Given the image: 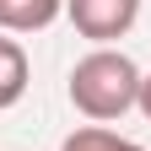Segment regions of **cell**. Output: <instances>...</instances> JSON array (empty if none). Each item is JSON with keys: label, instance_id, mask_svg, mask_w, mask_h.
I'll list each match as a JSON object with an SVG mask.
<instances>
[{"label": "cell", "instance_id": "obj_1", "mask_svg": "<svg viewBox=\"0 0 151 151\" xmlns=\"http://www.w3.org/2000/svg\"><path fill=\"white\" fill-rule=\"evenodd\" d=\"M70 103H76V113H86V119H97V124L129 113L140 103V70H135V60L119 54V49L86 54V60L70 70Z\"/></svg>", "mask_w": 151, "mask_h": 151}, {"label": "cell", "instance_id": "obj_2", "mask_svg": "<svg viewBox=\"0 0 151 151\" xmlns=\"http://www.w3.org/2000/svg\"><path fill=\"white\" fill-rule=\"evenodd\" d=\"M70 22L81 38H92V43H108V38H124L129 27H135L140 16V0H65Z\"/></svg>", "mask_w": 151, "mask_h": 151}, {"label": "cell", "instance_id": "obj_3", "mask_svg": "<svg viewBox=\"0 0 151 151\" xmlns=\"http://www.w3.org/2000/svg\"><path fill=\"white\" fill-rule=\"evenodd\" d=\"M65 11V0H0V27L6 32H38Z\"/></svg>", "mask_w": 151, "mask_h": 151}, {"label": "cell", "instance_id": "obj_4", "mask_svg": "<svg viewBox=\"0 0 151 151\" xmlns=\"http://www.w3.org/2000/svg\"><path fill=\"white\" fill-rule=\"evenodd\" d=\"M27 92V54L16 38H0V108H16Z\"/></svg>", "mask_w": 151, "mask_h": 151}, {"label": "cell", "instance_id": "obj_5", "mask_svg": "<svg viewBox=\"0 0 151 151\" xmlns=\"http://www.w3.org/2000/svg\"><path fill=\"white\" fill-rule=\"evenodd\" d=\"M60 151H146V146L124 140V135H108V129H97V124H86V129H76V135H65Z\"/></svg>", "mask_w": 151, "mask_h": 151}, {"label": "cell", "instance_id": "obj_6", "mask_svg": "<svg viewBox=\"0 0 151 151\" xmlns=\"http://www.w3.org/2000/svg\"><path fill=\"white\" fill-rule=\"evenodd\" d=\"M140 113H146V119H151V76H140V103H135Z\"/></svg>", "mask_w": 151, "mask_h": 151}]
</instances>
